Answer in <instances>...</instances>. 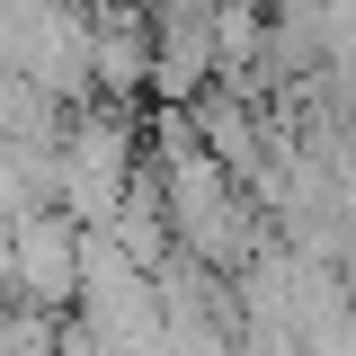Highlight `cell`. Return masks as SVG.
Instances as JSON below:
<instances>
[{
    "instance_id": "obj_1",
    "label": "cell",
    "mask_w": 356,
    "mask_h": 356,
    "mask_svg": "<svg viewBox=\"0 0 356 356\" xmlns=\"http://www.w3.org/2000/svg\"><path fill=\"white\" fill-rule=\"evenodd\" d=\"M72 276H81V222L63 205H27L0 222V285L27 312H72Z\"/></svg>"
}]
</instances>
